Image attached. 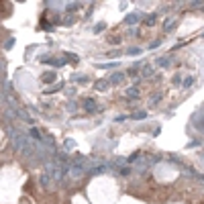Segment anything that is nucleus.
Returning <instances> with one entry per match:
<instances>
[{
  "instance_id": "nucleus-1",
  "label": "nucleus",
  "mask_w": 204,
  "mask_h": 204,
  "mask_svg": "<svg viewBox=\"0 0 204 204\" xmlns=\"http://www.w3.org/2000/svg\"><path fill=\"white\" fill-rule=\"evenodd\" d=\"M51 184H53V180H51V176H49L47 171H43V174H41V186H43V188H49Z\"/></svg>"
},
{
  "instance_id": "nucleus-2",
  "label": "nucleus",
  "mask_w": 204,
  "mask_h": 204,
  "mask_svg": "<svg viewBox=\"0 0 204 204\" xmlns=\"http://www.w3.org/2000/svg\"><path fill=\"white\" fill-rule=\"evenodd\" d=\"M84 108L90 110V112H96V110H98V106L94 104V100H92V98H88V100H84Z\"/></svg>"
},
{
  "instance_id": "nucleus-3",
  "label": "nucleus",
  "mask_w": 204,
  "mask_h": 204,
  "mask_svg": "<svg viewBox=\"0 0 204 204\" xmlns=\"http://www.w3.org/2000/svg\"><path fill=\"white\" fill-rule=\"evenodd\" d=\"M106 88H108V80H98V82H96V90L104 92Z\"/></svg>"
},
{
  "instance_id": "nucleus-4",
  "label": "nucleus",
  "mask_w": 204,
  "mask_h": 204,
  "mask_svg": "<svg viewBox=\"0 0 204 204\" xmlns=\"http://www.w3.org/2000/svg\"><path fill=\"white\" fill-rule=\"evenodd\" d=\"M41 80H43V82H53V80H55V74H51V72H45V74L41 76Z\"/></svg>"
},
{
  "instance_id": "nucleus-5",
  "label": "nucleus",
  "mask_w": 204,
  "mask_h": 204,
  "mask_svg": "<svg viewBox=\"0 0 204 204\" xmlns=\"http://www.w3.org/2000/svg\"><path fill=\"white\" fill-rule=\"evenodd\" d=\"M122 80H125V74H114L112 78H110V82H112V84H121Z\"/></svg>"
},
{
  "instance_id": "nucleus-6",
  "label": "nucleus",
  "mask_w": 204,
  "mask_h": 204,
  "mask_svg": "<svg viewBox=\"0 0 204 204\" xmlns=\"http://www.w3.org/2000/svg\"><path fill=\"white\" fill-rule=\"evenodd\" d=\"M69 80H74V82H88V76H80V74H74Z\"/></svg>"
},
{
  "instance_id": "nucleus-7",
  "label": "nucleus",
  "mask_w": 204,
  "mask_h": 204,
  "mask_svg": "<svg viewBox=\"0 0 204 204\" xmlns=\"http://www.w3.org/2000/svg\"><path fill=\"white\" fill-rule=\"evenodd\" d=\"M127 23H129V25H135V23H139V14H129V16H127Z\"/></svg>"
},
{
  "instance_id": "nucleus-8",
  "label": "nucleus",
  "mask_w": 204,
  "mask_h": 204,
  "mask_svg": "<svg viewBox=\"0 0 204 204\" xmlns=\"http://www.w3.org/2000/svg\"><path fill=\"white\" fill-rule=\"evenodd\" d=\"M163 27H165V31H171V29H174V27H176V23H174V20H165V25H163Z\"/></svg>"
},
{
  "instance_id": "nucleus-9",
  "label": "nucleus",
  "mask_w": 204,
  "mask_h": 204,
  "mask_svg": "<svg viewBox=\"0 0 204 204\" xmlns=\"http://www.w3.org/2000/svg\"><path fill=\"white\" fill-rule=\"evenodd\" d=\"M155 14H149V16H147V20H145V25H155Z\"/></svg>"
},
{
  "instance_id": "nucleus-10",
  "label": "nucleus",
  "mask_w": 204,
  "mask_h": 204,
  "mask_svg": "<svg viewBox=\"0 0 204 204\" xmlns=\"http://www.w3.org/2000/svg\"><path fill=\"white\" fill-rule=\"evenodd\" d=\"M192 84H194V78L190 76V78H186V80H184V88H190Z\"/></svg>"
},
{
  "instance_id": "nucleus-11",
  "label": "nucleus",
  "mask_w": 204,
  "mask_h": 204,
  "mask_svg": "<svg viewBox=\"0 0 204 204\" xmlns=\"http://www.w3.org/2000/svg\"><path fill=\"white\" fill-rule=\"evenodd\" d=\"M127 96H129V98H137L139 94H137V90H135V88H131V90H127Z\"/></svg>"
},
{
  "instance_id": "nucleus-12",
  "label": "nucleus",
  "mask_w": 204,
  "mask_h": 204,
  "mask_svg": "<svg viewBox=\"0 0 204 204\" xmlns=\"http://www.w3.org/2000/svg\"><path fill=\"white\" fill-rule=\"evenodd\" d=\"M139 53H141V49L139 47H131L129 49V55H139Z\"/></svg>"
},
{
  "instance_id": "nucleus-13",
  "label": "nucleus",
  "mask_w": 204,
  "mask_h": 204,
  "mask_svg": "<svg viewBox=\"0 0 204 204\" xmlns=\"http://www.w3.org/2000/svg\"><path fill=\"white\" fill-rule=\"evenodd\" d=\"M157 63H159L161 68H167V65H170V59H165V57H163V59H159Z\"/></svg>"
},
{
  "instance_id": "nucleus-14",
  "label": "nucleus",
  "mask_w": 204,
  "mask_h": 204,
  "mask_svg": "<svg viewBox=\"0 0 204 204\" xmlns=\"http://www.w3.org/2000/svg\"><path fill=\"white\" fill-rule=\"evenodd\" d=\"M143 74H145V76H151V74H153V68H151V65H147V68H145V72H143Z\"/></svg>"
},
{
  "instance_id": "nucleus-15",
  "label": "nucleus",
  "mask_w": 204,
  "mask_h": 204,
  "mask_svg": "<svg viewBox=\"0 0 204 204\" xmlns=\"http://www.w3.org/2000/svg\"><path fill=\"white\" fill-rule=\"evenodd\" d=\"M133 118H137V121H141V118H145V112H137Z\"/></svg>"
},
{
  "instance_id": "nucleus-16",
  "label": "nucleus",
  "mask_w": 204,
  "mask_h": 204,
  "mask_svg": "<svg viewBox=\"0 0 204 204\" xmlns=\"http://www.w3.org/2000/svg\"><path fill=\"white\" fill-rule=\"evenodd\" d=\"M12 45H14V39H8V41H6V45H4V47H6V49H10V47H12Z\"/></svg>"
},
{
  "instance_id": "nucleus-17",
  "label": "nucleus",
  "mask_w": 204,
  "mask_h": 204,
  "mask_svg": "<svg viewBox=\"0 0 204 204\" xmlns=\"http://www.w3.org/2000/svg\"><path fill=\"white\" fill-rule=\"evenodd\" d=\"M102 29H104V25H96V27H94V33H100Z\"/></svg>"
},
{
  "instance_id": "nucleus-18",
  "label": "nucleus",
  "mask_w": 204,
  "mask_h": 204,
  "mask_svg": "<svg viewBox=\"0 0 204 204\" xmlns=\"http://www.w3.org/2000/svg\"><path fill=\"white\" fill-rule=\"evenodd\" d=\"M65 149H74V143H72V141H65Z\"/></svg>"
}]
</instances>
